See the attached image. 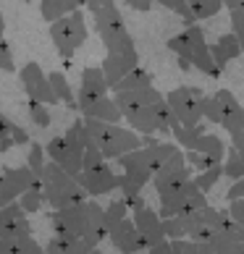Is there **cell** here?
<instances>
[{"label": "cell", "instance_id": "6da1fadb", "mask_svg": "<svg viewBox=\"0 0 244 254\" xmlns=\"http://www.w3.org/2000/svg\"><path fill=\"white\" fill-rule=\"evenodd\" d=\"M81 121L105 160H116L131 152V149L142 147V134H137L134 128H124L118 124H108V121H97V118H81Z\"/></svg>", "mask_w": 244, "mask_h": 254}, {"label": "cell", "instance_id": "7a4b0ae2", "mask_svg": "<svg viewBox=\"0 0 244 254\" xmlns=\"http://www.w3.org/2000/svg\"><path fill=\"white\" fill-rule=\"evenodd\" d=\"M42 181V194L45 202H48L53 210H61V207H71V204H81L87 199V191L79 186V181L71 173H66L58 163H48L42 165V171L37 173Z\"/></svg>", "mask_w": 244, "mask_h": 254}, {"label": "cell", "instance_id": "3957f363", "mask_svg": "<svg viewBox=\"0 0 244 254\" xmlns=\"http://www.w3.org/2000/svg\"><path fill=\"white\" fill-rule=\"evenodd\" d=\"M168 50L176 53V58H184L192 63V68L202 71L205 76L210 79H218L221 76V68L215 65L213 55H210V45L205 42V32L202 26L189 24L181 34H176L168 40Z\"/></svg>", "mask_w": 244, "mask_h": 254}, {"label": "cell", "instance_id": "277c9868", "mask_svg": "<svg viewBox=\"0 0 244 254\" xmlns=\"http://www.w3.org/2000/svg\"><path fill=\"white\" fill-rule=\"evenodd\" d=\"M50 40L63 61H71L77 55V50L87 42V24H84V13L79 8L50 24Z\"/></svg>", "mask_w": 244, "mask_h": 254}, {"label": "cell", "instance_id": "5b68a950", "mask_svg": "<svg viewBox=\"0 0 244 254\" xmlns=\"http://www.w3.org/2000/svg\"><path fill=\"white\" fill-rule=\"evenodd\" d=\"M202 121L223 126L231 134L244 124V108L229 89H218L215 95H205L202 100Z\"/></svg>", "mask_w": 244, "mask_h": 254}, {"label": "cell", "instance_id": "8992f818", "mask_svg": "<svg viewBox=\"0 0 244 254\" xmlns=\"http://www.w3.org/2000/svg\"><path fill=\"white\" fill-rule=\"evenodd\" d=\"M92 18H95V32L102 40V45H105V50L121 48V45H134V40H131V34H129L126 24H124V16H121L116 3L95 11Z\"/></svg>", "mask_w": 244, "mask_h": 254}, {"label": "cell", "instance_id": "52a82bcc", "mask_svg": "<svg viewBox=\"0 0 244 254\" xmlns=\"http://www.w3.org/2000/svg\"><path fill=\"white\" fill-rule=\"evenodd\" d=\"M205 92L200 87H176L165 95V102L181 126H194L202 121Z\"/></svg>", "mask_w": 244, "mask_h": 254}, {"label": "cell", "instance_id": "ba28073f", "mask_svg": "<svg viewBox=\"0 0 244 254\" xmlns=\"http://www.w3.org/2000/svg\"><path fill=\"white\" fill-rule=\"evenodd\" d=\"M139 65V53L134 45H121V48H110L105 50V58H102V76H105L108 87H113V84L126 76L131 68H137Z\"/></svg>", "mask_w": 244, "mask_h": 254}, {"label": "cell", "instance_id": "9c48e42d", "mask_svg": "<svg viewBox=\"0 0 244 254\" xmlns=\"http://www.w3.org/2000/svg\"><path fill=\"white\" fill-rule=\"evenodd\" d=\"M18 79H21V87H24V92H26L29 100L45 102V105H55V102H58V97H55V92L50 87L48 73L40 68V63L29 61L21 68V73H18Z\"/></svg>", "mask_w": 244, "mask_h": 254}, {"label": "cell", "instance_id": "30bf717a", "mask_svg": "<svg viewBox=\"0 0 244 254\" xmlns=\"http://www.w3.org/2000/svg\"><path fill=\"white\" fill-rule=\"evenodd\" d=\"M77 181L87 191V196H102V194H110L118 189V173H113L108 160L97 168H84V171H79Z\"/></svg>", "mask_w": 244, "mask_h": 254}, {"label": "cell", "instance_id": "8fae6325", "mask_svg": "<svg viewBox=\"0 0 244 254\" xmlns=\"http://www.w3.org/2000/svg\"><path fill=\"white\" fill-rule=\"evenodd\" d=\"M108 239L121 254H142V252H147V244H145L142 236H139L137 225L129 215L108 231Z\"/></svg>", "mask_w": 244, "mask_h": 254}, {"label": "cell", "instance_id": "7c38bea8", "mask_svg": "<svg viewBox=\"0 0 244 254\" xmlns=\"http://www.w3.org/2000/svg\"><path fill=\"white\" fill-rule=\"evenodd\" d=\"M50 225L55 233L69 239H81L84 231V202L81 204H71V207H61V210L50 212Z\"/></svg>", "mask_w": 244, "mask_h": 254}, {"label": "cell", "instance_id": "4fadbf2b", "mask_svg": "<svg viewBox=\"0 0 244 254\" xmlns=\"http://www.w3.org/2000/svg\"><path fill=\"white\" fill-rule=\"evenodd\" d=\"M77 110L81 113V118H97V121H108V124H121V110L110 95L77 97Z\"/></svg>", "mask_w": 244, "mask_h": 254}, {"label": "cell", "instance_id": "5bb4252c", "mask_svg": "<svg viewBox=\"0 0 244 254\" xmlns=\"http://www.w3.org/2000/svg\"><path fill=\"white\" fill-rule=\"evenodd\" d=\"M134 215H131V220H134L139 236L145 239L147 249L155 247V244L165 241V231H163V218L158 215V210H150V207H139V210H131Z\"/></svg>", "mask_w": 244, "mask_h": 254}, {"label": "cell", "instance_id": "9a60e30c", "mask_svg": "<svg viewBox=\"0 0 244 254\" xmlns=\"http://www.w3.org/2000/svg\"><path fill=\"white\" fill-rule=\"evenodd\" d=\"M116 160H118L121 173H124L126 178H131L134 184H139L142 189H145L150 181H153V168H150L147 155H145V149H142V147L131 149V152L121 155V157H116Z\"/></svg>", "mask_w": 244, "mask_h": 254}, {"label": "cell", "instance_id": "2e32d148", "mask_svg": "<svg viewBox=\"0 0 244 254\" xmlns=\"http://www.w3.org/2000/svg\"><path fill=\"white\" fill-rule=\"evenodd\" d=\"M32 233V223L26 220V212L18 207V202H8L0 207V239L26 236Z\"/></svg>", "mask_w": 244, "mask_h": 254}, {"label": "cell", "instance_id": "e0dca14e", "mask_svg": "<svg viewBox=\"0 0 244 254\" xmlns=\"http://www.w3.org/2000/svg\"><path fill=\"white\" fill-rule=\"evenodd\" d=\"M108 236L105 228V215H102V207L95 199H84V231H81V241H87L89 247H97V244Z\"/></svg>", "mask_w": 244, "mask_h": 254}, {"label": "cell", "instance_id": "ac0fdd59", "mask_svg": "<svg viewBox=\"0 0 244 254\" xmlns=\"http://www.w3.org/2000/svg\"><path fill=\"white\" fill-rule=\"evenodd\" d=\"M45 155H48V160H53V163H58L66 173H71L74 178L79 176V171H81V152L71 149L69 144L63 142V136H53L50 142L45 144Z\"/></svg>", "mask_w": 244, "mask_h": 254}, {"label": "cell", "instance_id": "d6986e66", "mask_svg": "<svg viewBox=\"0 0 244 254\" xmlns=\"http://www.w3.org/2000/svg\"><path fill=\"white\" fill-rule=\"evenodd\" d=\"M210 55H213V61H215V65H218L221 71L226 68L229 61L242 58V45H239V40H237V34L229 32V34L218 37V42L210 45Z\"/></svg>", "mask_w": 244, "mask_h": 254}, {"label": "cell", "instance_id": "ffe728a7", "mask_svg": "<svg viewBox=\"0 0 244 254\" xmlns=\"http://www.w3.org/2000/svg\"><path fill=\"white\" fill-rule=\"evenodd\" d=\"M0 176H3V181L11 186V191L16 196L21 191H26V189H32V186H42L40 176H37L29 165H26V168H5Z\"/></svg>", "mask_w": 244, "mask_h": 254}, {"label": "cell", "instance_id": "44dd1931", "mask_svg": "<svg viewBox=\"0 0 244 254\" xmlns=\"http://www.w3.org/2000/svg\"><path fill=\"white\" fill-rule=\"evenodd\" d=\"M108 92H110V87H108L105 76H102V68H84L81 71L77 97H102Z\"/></svg>", "mask_w": 244, "mask_h": 254}, {"label": "cell", "instance_id": "7402d4cb", "mask_svg": "<svg viewBox=\"0 0 244 254\" xmlns=\"http://www.w3.org/2000/svg\"><path fill=\"white\" fill-rule=\"evenodd\" d=\"M0 254H45V249L32 239V233H26V236L0 239Z\"/></svg>", "mask_w": 244, "mask_h": 254}, {"label": "cell", "instance_id": "603a6c76", "mask_svg": "<svg viewBox=\"0 0 244 254\" xmlns=\"http://www.w3.org/2000/svg\"><path fill=\"white\" fill-rule=\"evenodd\" d=\"M153 84V73H150L147 68H142V65H137V68H131L126 76H121L113 87V92H129V89H142V87H150Z\"/></svg>", "mask_w": 244, "mask_h": 254}, {"label": "cell", "instance_id": "cb8c5ba5", "mask_svg": "<svg viewBox=\"0 0 244 254\" xmlns=\"http://www.w3.org/2000/svg\"><path fill=\"white\" fill-rule=\"evenodd\" d=\"M194 152H202V155H208V157H213L215 163H223V157H226V144H223V139L221 136H215V134H205L194 142Z\"/></svg>", "mask_w": 244, "mask_h": 254}, {"label": "cell", "instance_id": "d4e9b609", "mask_svg": "<svg viewBox=\"0 0 244 254\" xmlns=\"http://www.w3.org/2000/svg\"><path fill=\"white\" fill-rule=\"evenodd\" d=\"M63 142L69 144L71 149H77V152H81L84 155V149H87L89 144H95L92 142V136H89V131L84 128V121L81 118H77L74 124L66 128V134H63Z\"/></svg>", "mask_w": 244, "mask_h": 254}, {"label": "cell", "instance_id": "484cf974", "mask_svg": "<svg viewBox=\"0 0 244 254\" xmlns=\"http://www.w3.org/2000/svg\"><path fill=\"white\" fill-rule=\"evenodd\" d=\"M77 8H79L77 0H40V16L48 24H53L55 18H61L71 11H77Z\"/></svg>", "mask_w": 244, "mask_h": 254}, {"label": "cell", "instance_id": "4316f807", "mask_svg": "<svg viewBox=\"0 0 244 254\" xmlns=\"http://www.w3.org/2000/svg\"><path fill=\"white\" fill-rule=\"evenodd\" d=\"M205 134V124L200 121V124H194V126H181V124H176L171 128V136H173V142L179 144L181 149H192L194 142Z\"/></svg>", "mask_w": 244, "mask_h": 254}, {"label": "cell", "instance_id": "83f0119b", "mask_svg": "<svg viewBox=\"0 0 244 254\" xmlns=\"http://www.w3.org/2000/svg\"><path fill=\"white\" fill-rule=\"evenodd\" d=\"M48 79H50V87H53V92H55V97H58V102H63L66 108H77V95H74L69 79H66L61 71L48 73Z\"/></svg>", "mask_w": 244, "mask_h": 254}, {"label": "cell", "instance_id": "f1b7e54d", "mask_svg": "<svg viewBox=\"0 0 244 254\" xmlns=\"http://www.w3.org/2000/svg\"><path fill=\"white\" fill-rule=\"evenodd\" d=\"M16 202L18 207L26 212V215H32V212H40L42 210V204H45V194H42V186H32V189H26L16 196Z\"/></svg>", "mask_w": 244, "mask_h": 254}, {"label": "cell", "instance_id": "f546056e", "mask_svg": "<svg viewBox=\"0 0 244 254\" xmlns=\"http://www.w3.org/2000/svg\"><path fill=\"white\" fill-rule=\"evenodd\" d=\"M189 11L194 16V21H205V18H213L215 13L223 8L221 0H186Z\"/></svg>", "mask_w": 244, "mask_h": 254}, {"label": "cell", "instance_id": "4dcf8cb0", "mask_svg": "<svg viewBox=\"0 0 244 254\" xmlns=\"http://www.w3.org/2000/svg\"><path fill=\"white\" fill-rule=\"evenodd\" d=\"M221 176H223V163L210 165V168H205V171H197V176H192V178H194L197 189H202L205 194H208L213 186L221 181Z\"/></svg>", "mask_w": 244, "mask_h": 254}, {"label": "cell", "instance_id": "1f68e13d", "mask_svg": "<svg viewBox=\"0 0 244 254\" xmlns=\"http://www.w3.org/2000/svg\"><path fill=\"white\" fill-rule=\"evenodd\" d=\"M102 215H105V228L110 231L116 223H121L129 215V204L124 199H113L108 207H102Z\"/></svg>", "mask_w": 244, "mask_h": 254}, {"label": "cell", "instance_id": "d6a6232c", "mask_svg": "<svg viewBox=\"0 0 244 254\" xmlns=\"http://www.w3.org/2000/svg\"><path fill=\"white\" fill-rule=\"evenodd\" d=\"M223 160H226V163H223V176L234 178V181L244 176V163H242V157L237 155V149H234V147L226 149V157H223Z\"/></svg>", "mask_w": 244, "mask_h": 254}, {"label": "cell", "instance_id": "836d02e7", "mask_svg": "<svg viewBox=\"0 0 244 254\" xmlns=\"http://www.w3.org/2000/svg\"><path fill=\"white\" fill-rule=\"evenodd\" d=\"M29 118H32V124L40 126V128H48L53 124L48 105H45V102H37V100H29Z\"/></svg>", "mask_w": 244, "mask_h": 254}, {"label": "cell", "instance_id": "e575fe53", "mask_svg": "<svg viewBox=\"0 0 244 254\" xmlns=\"http://www.w3.org/2000/svg\"><path fill=\"white\" fill-rule=\"evenodd\" d=\"M155 3H161L163 8L173 11L176 16H181L186 26H189V24H197V21H194V16H192V11H189V5H186V0H155Z\"/></svg>", "mask_w": 244, "mask_h": 254}, {"label": "cell", "instance_id": "d590c367", "mask_svg": "<svg viewBox=\"0 0 244 254\" xmlns=\"http://www.w3.org/2000/svg\"><path fill=\"white\" fill-rule=\"evenodd\" d=\"M45 163H48V155H45V147H42L40 142H29V155H26V165H29L34 173H40Z\"/></svg>", "mask_w": 244, "mask_h": 254}, {"label": "cell", "instance_id": "8d00e7d4", "mask_svg": "<svg viewBox=\"0 0 244 254\" xmlns=\"http://www.w3.org/2000/svg\"><path fill=\"white\" fill-rule=\"evenodd\" d=\"M229 13H231V32L237 34L242 45V58H244V8H237V11H229Z\"/></svg>", "mask_w": 244, "mask_h": 254}, {"label": "cell", "instance_id": "74e56055", "mask_svg": "<svg viewBox=\"0 0 244 254\" xmlns=\"http://www.w3.org/2000/svg\"><path fill=\"white\" fill-rule=\"evenodd\" d=\"M105 163V157H102V152L95 147V144H89L87 149H84V155H81V171L84 168H97Z\"/></svg>", "mask_w": 244, "mask_h": 254}, {"label": "cell", "instance_id": "f35d334b", "mask_svg": "<svg viewBox=\"0 0 244 254\" xmlns=\"http://www.w3.org/2000/svg\"><path fill=\"white\" fill-rule=\"evenodd\" d=\"M71 241L74 239H69V236H61V233H55V236L45 244V254H63L66 249L71 247Z\"/></svg>", "mask_w": 244, "mask_h": 254}, {"label": "cell", "instance_id": "ab89813d", "mask_svg": "<svg viewBox=\"0 0 244 254\" xmlns=\"http://www.w3.org/2000/svg\"><path fill=\"white\" fill-rule=\"evenodd\" d=\"M0 71H3V73H13L16 71L13 53H11V48H8L5 40H0Z\"/></svg>", "mask_w": 244, "mask_h": 254}, {"label": "cell", "instance_id": "60d3db41", "mask_svg": "<svg viewBox=\"0 0 244 254\" xmlns=\"http://www.w3.org/2000/svg\"><path fill=\"white\" fill-rule=\"evenodd\" d=\"M229 215L231 220L244 228V196H237V199H229Z\"/></svg>", "mask_w": 244, "mask_h": 254}, {"label": "cell", "instance_id": "b9f144b4", "mask_svg": "<svg viewBox=\"0 0 244 254\" xmlns=\"http://www.w3.org/2000/svg\"><path fill=\"white\" fill-rule=\"evenodd\" d=\"M229 136H231V147L237 149V155L242 157V163H244V124L239 128H234Z\"/></svg>", "mask_w": 244, "mask_h": 254}, {"label": "cell", "instance_id": "7bdbcfd3", "mask_svg": "<svg viewBox=\"0 0 244 254\" xmlns=\"http://www.w3.org/2000/svg\"><path fill=\"white\" fill-rule=\"evenodd\" d=\"M110 3H116V0H77V5H84L89 13H95V11H100V8L110 5Z\"/></svg>", "mask_w": 244, "mask_h": 254}, {"label": "cell", "instance_id": "ee69618b", "mask_svg": "<svg viewBox=\"0 0 244 254\" xmlns=\"http://www.w3.org/2000/svg\"><path fill=\"white\" fill-rule=\"evenodd\" d=\"M11 139H13V144H29V134L21 128V126H16V124H11Z\"/></svg>", "mask_w": 244, "mask_h": 254}, {"label": "cell", "instance_id": "f6af8a7d", "mask_svg": "<svg viewBox=\"0 0 244 254\" xmlns=\"http://www.w3.org/2000/svg\"><path fill=\"white\" fill-rule=\"evenodd\" d=\"M8 202H16V194L11 191V186L3 181V176H0V207L8 204Z\"/></svg>", "mask_w": 244, "mask_h": 254}, {"label": "cell", "instance_id": "bcb514c9", "mask_svg": "<svg viewBox=\"0 0 244 254\" xmlns=\"http://www.w3.org/2000/svg\"><path fill=\"white\" fill-rule=\"evenodd\" d=\"M124 3L131 8V11H139V13H147L150 8H153L155 0H124Z\"/></svg>", "mask_w": 244, "mask_h": 254}, {"label": "cell", "instance_id": "7dc6e473", "mask_svg": "<svg viewBox=\"0 0 244 254\" xmlns=\"http://www.w3.org/2000/svg\"><path fill=\"white\" fill-rule=\"evenodd\" d=\"M89 249H92V247H89L87 241H81V239H74V241H71V247L66 249L63 254H87Z\"/></svg>", "mask_w": 244, "mask_h": 254}, {"label": "cell", "instance_id": "c3c4849f", "mask_svg": "<svg viewBox=\"0 0 244 254\" xmlns=\"http://www.w3.org/2000/svg\"><path fill=\"white\" fill-rule=\"evenodd\" d=\"M147 254H173V249H171V241H161V244H155V247H150L147 249Z\"/></svg>", "mask_w": 244, "mask_h": 254}, {"label": "cell", "instance_id": "681fc988", "mask_svg": "<svg viewBox=\"0 0 244 254\" xmlns=\"http://www.w3.org/2000/svg\"><path fill=\"white\" fill-rule=\"evenodd\" d=\"M11 124H13V121L8 118V116H3V113H0V139L8 136V131H11Z\"/></svg>", "mask_w": 244, "mask_h": 254}, {"label": "cell", "instance_id": "f907efd6", "mask_svg": "<svg viewBox=\"0 0 244 254\" xmlns=\"http://www.w3.org/2000/svg\"><path fill=\"white\" fill-rule=\"evenodd\" d=\"M11 147H16V144H13V139H11V134L0 139V152H8V149H11Z\"/></svg>", "mask_w": 244, "mask_h": 254}, {"label": "cell", "instance_id": "816d5d0a", "mask_svg": "<svg viewBox=\"0 0 244 254\" xmlns=\"http://www.w3.org/2000/svg\"><path fill=\"white\" fill-rule=\"evenodd\" d=\"M229 11H237V8H244V0H221Z\"/></svg>", "mask_w": 244, "mask_h": 254}, {"label": "cell", "instance_id": "f5cc1de1", "mask_svg": "<svg viewBox=\"0 0 244 254\" xmlns=\"http://www.w3.org/2000/svg\"><path fill=\"white\" fill-rule=\"evenodd\" d=\"M179 68H181V71H189V68H192V63H189V61H184V58H179Z\"/></svg>", "mask_w": 244, "mask_h": 254}, {"label": "cell", "instance_id": "db71d44e", "mask_svg": "<svg viewBox=\"0 0 244 254\" xmlns=\"http://www.w3.org/2000/svg\"><path fill=\"white\" fill-rule=\"evenodd\" d=\"M87 254H102V252H100V249H97V247H92V249H89V252H87Z\"/></svg>", "mask_w": 244, "mask_h": 254}, {"label": "cell", "instance_id": "11a10c76", "mask_svg": "<svg viewBox=\"0 0 244 254\" xmlns=\"http://www.w3.org/2000/svg\"><path fill=\"white\" fill-rule=\"evenodd\" d=\"M3 32H5V29H0V40H3Z\"/></svg>", "mask_w": 244, "mask_h": 254}, {"label": "cell", "instance_id": "9f6ffc18", "mask_svg": "<svg viewBox=\"0 0 244 254\" xmlns=\"http://www.w3.org/2000/svg\"><path fill=\"white\" fill-rule=\"evenodd\" d=\"M24 3H32V0H24Z\"/></svg>", "mask_w": 244, "mask_h": 254}]
</instances>
